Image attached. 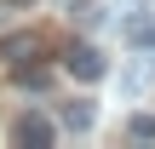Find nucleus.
<instances>
[{
	"instance_id": "f257e3e1",
	"label": "nucleus",
	"mask_w": 155,
	"mask_h": 149,
	"mask_svg": "<svg viewBox=\"0 0 155 149\" xmlns=\"http://www.w3.org/2000/svg\"><path fill=\"white\" fill-rule=\"evenodd\" d=\"M52 138H58V126L46 115H17V126H12V144H23V149H46Z\"/></svg>"
},
{
	"instance_id": "f03ea898",
	"label": "nucleus",
	"mask_w": 155,
	"mask_h": 149,
	"mask_svg": "<svg viewBox=\"0 0 155 149\" xmlns=\"http://www.w3.org/2000/svg\"><path fill=\"white\" fill-rule=\"evenodd\" d=\"M104 69H109V63H104L98 46H75V52H69V75H75V80H104Z\"/></svg>"
},
{
	"instance_id": "7ed1b4c3",
	"label": "nucleus",
	"mask_w": 155,
	"mask_h": 149,
	"mask_svg": "<svg viewBox=\"0 0 155 149\" xmlns=\"http://www.w3.org/2000/svg\"><path fill=\"white\" fill-rule=\"evenodd\" d=\"M121 34H127L132 46H144V52H155V17H127V23H121Z\"/></svg>"
},
{
	"instance_id": "20e7f679",
	"label": "nucleus",
	"mask_w": 155,
	"mask_h": 149,
	"mask_svg": "<svg viewBox=\"0 0 155 149\" xmlns=\"http://www.w3.org/2000/svg\"><path fill=\"white\" fill-rule=\"evenodd\" d=\"M92 121H98V109H92V103H69V109H63V126H69V132H86Z\"/></svg>"
},
{
	"instance_id": "39448f33",
	"label": "nucleus",
	"mask_w": 155,
	"mask_h": 149,
	"mask_svg": "<svg viewBox=\"0 0 155 149\" xmlns=\"http://www.w3.org/2000/svg\"><path fill=\"white\" fill-rule=\"evenodd\" d=\"M127 132H132V138H144V144H150V138H155V115H132V121H127Z\"/></svg>"
},
{
	"instance_id": "423d86ee",
	"label": "nucleus",
	"mask_w": 155,
	"mask_h": 149,
	"mask_svg": "<svg viewBox=\"0 0 155 149\" xmlns=\"http://www.w3.org/2000/svg\"><path fill=\"white\" fill-rule=\"evenodd\" d=\"M12 80H17V86H35V92H40V86H46V69H12Z\"/></svg>"
}]
</instances>
